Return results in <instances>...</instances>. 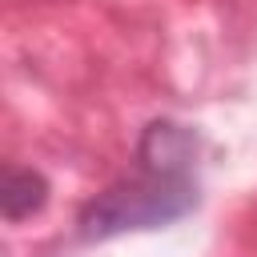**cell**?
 Listing matches in <instances>:
<instances>
[{
  "instance_id": "6da1fadb",
  "label": "cell",
  "mask_w": 257,
  "mask_h": 257,
  "mask_svg": "<svg viewBox=\"0 0 257 257\" xmlns=\"http://www.w3.org/2000/svg\"><path fill=\"white\" fill-rule=\"evenodd\" d=\"M197 205V185L189 177L173 173H149L141 169L128 181L108 185L80 209V237L84 241H108L128 229H161L185 217Z\"/></svg>"
},
{
  "instance_id": "7a4b0ae2",
  "label": "cell",
  "mask_w": 257,
  "mask_h": 257,
  "mask_svg": "<svg viewBox=\"0 0 257 257\" xmlns=\"http://www.w3.org/2000/svg\"><path fill=\"white\" fill-rule=\"evenodd\" d=\"M197 153V137L193 128L177 124V120H153L141 133L137 145V165L149 173H173V177H189V161Z\"/></svg>"
},
{
  "instance_id": "3957f363",
  "label": "cell",
  "mask_w": 257,
  "mask_h": 257,
  "mask_svg": "<svg viewBox=\"0 0 257 257\" xmlns=\"http://www.w3.org/2000/svg\"><path fill=\"white\" fill-rule=\"evenodd\" d=\"M48 201V181L36 169H4L0 181V209L8 221H24L32 213H40Z\"/></svg>"
}]
</instances>
